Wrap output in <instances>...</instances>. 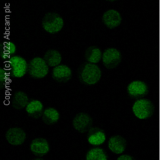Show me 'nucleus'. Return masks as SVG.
<instances>
[{
  "mask_svg": "<svg viewBox=\"0 0 160 160\" xmlns=\"http://www.w3.org/2000/svg\"><path fill=\"white\" fill-rule=\"evenodd\" d=\"M73 125L75 129L80 132H86L91 129L92 119L87 113H78L73 119Z\"/></svg>",
  "mask_w": 160,
  "mask_h": 160,
  "instance_id": "7",
  "label": "nucleus"
},
{
  "mask_svg": "<svg viewBox=\"0 0 160 160\" xmlns=\"http://www.w3.org/2000/svg\"><path fill=\"white\" fill-rule=\"evenodd\" d=\"M43 106L42 102L38 100H32L26 108V111L30 117L38 118L43 115Z\"/></svg>",
  "mask_w": 160,
  "mask_h": 160,
  "instance_id": "15",
  "label": "nucleus"
},
{
  "mask_svg": "<svg viewBox=\"0 0 160 160\" xmlns=\"http://www.w3.org/2000/svg\"><path fill=\"white\" fill-rule=\"evenodd\" d=\"M121 60L122 56L121 53L115 48H108L102 53V63L108 69H113L117 68Z\"/></svg>",
  "mask_w": 160,
  "mask_h": 160,
  "instance_id": "6",
  "label": "nucleus"
},
{
  "mask_svg": "<svg viewBox=\"0 0 160 160\" xmlns=\"http://www.w3.org/2000/svg\"><path fill=\"white\" fill-rule=\"evenodd\" d=\"M86 160H108V156L102 148H93L88 152Z\"/></svg>",
  "mask_w": 160,
  "mask_h": 160,
  "instance_id": "21",
  "label": "nucleus"
},
{
  "mask_svg": "<svg viewBox=\"0 0 160 160\" xmlns=\"http://www.w3.org/2000/svg\"><path fill=\"white\" fill-rule=\"evenodd\" d=\"M128 92L132 97H141L148 93V86L144 82L135 81L131 82L128 87Z\"/></svg>",
  "mask_w": 160,
  "mask_h": 160,
  "instance_id": "13",
  "label": "nucleus"
},
{
  "mask_svg": "<svg viewBox=\"0 0 160 160\" xmlns=\"http://www.w3.org/2000/svg\"><path fill=\"white\" fill-rule=\"evenodd\" d=\"M108 148L113 153L121 154L126 149V140L120 136L112 137L108 141Z\"/></svg>",
  "mask_w": 160,
  "mask_h": 160,
  "instance_id": "14",
  "label": "nucleus"
},
{
  "mask_svg": "<svg viewBox=\"0 0 160 160\" xmlns=\"http://www.w3.org/2000/svg\"><path fill=\"white\" fill-rule=\"evenodd\" d=\"M64 24L63 19L57 13H47L42 19V28L48 33L51 34L59 32L63 28Z\"/></svg>",
  "mask_w": 160,
  "mask_h": 160,
  "instance_id": "2",
  "label": "nucleus"
},
{
  "mask_svg": "<svg viewBox=\"0 0 160 160\" xmlns=\"http://www.w3.org/2000/svg\"><path fill=\"white\" fill-rule=\"evenodd\" d=\"M102 53L100 49L96 46H91L86 50L85 59L88 62L91 64H97L100 62L102 58Z\"/></svg>",
  "mask_w": 160,
  "mask_h": 160,
  "instance_id": "17",
  "label": "nucleus"
},
{
  "mask_svg": "<svg viewBox=\"0 0 160 160\" xmlns=\"http://www.w3.org/2000/svg\"><path fill=\"white\" fill-rule=\"evenodd\" d=\"M78 77L80 82L87 86L97 83L102 77V71L96 64L86 62L78 69Z\"/></svg>",
  "mask_w": 160,
  "mask_h": 160,
  "instance_id": "1",
  "label": "nucleus"
},
{
  "mask_svg": "<svg viewBox=\"0 0 160 160\" xmlns=\"http://www.w3.org/2000/svg\"><path fill=\"white\" fill-rule=\"evenodd\" d=\"M28 97L23 91H17L13 95L12 102L13 108L16 109H23L28 104Z\"/></svg>",
  "mask_w": 160,
  "mask_h": 160,
  "instance_id": "18",
  "label": "nucleus"
},
{
  "mask_svg": "<svg viewBox=\"0 0 160 160\" xmlns=\"http://www.w3.org/2000/svg\"><path fill=\"white\" fill-rule=\"evenodd\" d=\"M43 59L48 66L55 68L58 66L62 62V57L58 50L50 49L45 53Z\"/></svg>",
  "mask_w": 160,
  "mask_h": 160,
  "instance_id": "16",
  "label": "nucleus"
},
{
  "mask_svg": "<svg viewBox=\"0 0 160 160\" xmlns=\"http://www.w3.org/2000/svg\"><path fill=\"white\" fill-rule=\"evenodd\" d=\"M42 160V159H41V158H37V159H34V160Z\"/></svg>",
  "mask_w": 160,
  "mask_h": 160,
  "instance_id": "24",
  "label": "nucleus"
},
{
  "mask_svg": "<svg viewBox=\"0 0 160 160\" xmlns=\"http://www.w3.org/2000/svg\"><path fill=\"white\" fill-rule=\"evenodd\" d=\"M30 148L34 154L42 157L49 151V145L46 139L42 138L34 139L31 143Z\"/></svg>",
  "mask_w": 160,
  "mask_h": 160,
  "instance_id": "11",
  "label": "nucleus"
},
{
  "mask_svg": "<svg viewBox=\"0 0 160 160\" xmlns=\"http://www.w3.org/2000/svg\"><path fill=\"white\" fill-rule=\"evenodd\" d=\"M154 106L150 100L142 99L135 102L133 106V112L138 118L145 119L153 114Z\"/></svg>",
  "mask_w": 160,
  "mask_h": 160,
  "instance_id": "5",
  "label": "nucleus"
},
{
  "mask_svg": "<svg viewBox=\"0 0 160 160\" xmlns=\"http://www.w3.org/2000/svg\"><path fill=\"white\" fill-rule=\"evenodd\" d=\"M59 113L53 108H48L44 111L42 115V120L47 124L51 125L55 124L58 121Z\"/></svg>",
  "mask_w": 160,
  "mask_h": 160,
  "instance_id": "20",
  "label": "nucleus"
},
{
  "mask_svg": "<svg viewBox=\"0 0 160 160\" xmlns=\"http://www.w3.org/2000/svg\"><path fill=\"white\" fill-rule=\"evenodd\" d=\"M6 139L12 145H22L25 140L26 135L23 130L19 128H12L6 133Z\"/></svg>",
  "mask_w": 160,
  "mask_h": 160,
  "instance_id": "10",
  "label": "nucleus"
},
{
  "mask_svg": "<svg viewBox=\"0 0 160 160\" xmlns=\"http://www.w3.org/2000/svg\"><path fill=\"white\" fill-rule=\"evenodd\" d=\"M72 72L71 68L65 65H60L53 68L52 78L59 83H66L71 80Z\"/></svg>",
  "mask_w": 160,
  "mask_h": 160,
  "instance_id": "8",
  "label": "nucleus"
},
{
  "mask_svg": "<svg viewBox=\"0 0 160 160\" xmlns=\"http://www.w3.org/2000/svg\"><path fill=\"white\" fill-rule=\"evenodd\" d=\"M102 22L109 29H114L118 27L122 22V17L120 13L115 10L106 11L102 17Z\"/></svg>",
  "mask_w": 160,
  "mask_h": 160,
  "instance_id": "9",
  "label": "nucleus"
},
{
  "mask_svg": "<svg viewBox=\"0 0 160 160\" xmlns=\"http://www.w3.org/2000/svg\"><path fill=\"white\" fill-rule=\"evenodd\" d=\"M8 74L7 71L2 68H0V86L1 89L3 88L6 83H7L8 80H9Z\"/></svg>",
  "mask_w": 160,
  "mask_h": 160,
  "instance_id": "22",
  "label": "nucleus"
},
{
  "mask_svg": "<svg viewBox=\"0 0 160 160\" xmlns=\"http://www.w3.org/2000/svg\"><path fill=\"white\" fill-rule=\"evenodd\" d=\"M106 140L105 133L98 128H91L88 135V140L92 145H100Z\"/></svg>",
  "mask_w": 160,
  "mask_h": 160,
  "instance_id": "12",
  "label": "nucleus"
},
{
  "mask_svg": "<svg viewBox=\"0 0 160 160\" xmlns=\"http://www.w3.org/2000/svg\"><path fill=\"white\" fill-rule=\"evenodd\" d=\"M16 51V47L12 42H3L0 45V56L3 60L12 57Z\"/></svg>",
  "mask_w": 160,
  "mask_h": 160,
  "instance_id": "19",
  "label": "nucleus"
},
{
  "mask_svg": "<svg viewBox=\"0 0 160 160\" xmlns=\"http://www.w3.org/2000/svg\"><path fill=\"white\" fill-rule=\"evenodd\" d=\"M7 62L10 67V75L12 78H22L28 72V62L22 57L14 56Z\"/></svg>",
  "mask_w": 160,
  "mask_h": 160,
  "instance_id": "4",
  "label": "nucleus"
},
{
  "mask_svg": "<svg viewBox=\"0 0 160 160\" xmlns=\"http://www.w3.org/2000/svg\"><path fill=\"white\" fill-rule=\"evenodd\" d=\"M28 73L35 79L43 78L49 73V66L43 58L35 57L28 64Z\"/></svg>",
  "mask_w": 160,
  "mask_h": 160,
  "instance_id": "3",
  "label": "nucleus"
},
{
  "mask_svg": "<svg viewBox=\"0 0 160 160\" xmlns=\"http://www.w3.org/2000/svg\"><path fill=\"white\" fill-rule=\"evenodd\" d=\"M117 160H134L133 159L132 157L129 155H123L122 156L119 157Z\"/></svg>",
  "mask_w": 160,
  "mask_h": 160,
  "instance_id": "23",
  "label": "nucleus"
}]
</instances>
